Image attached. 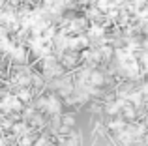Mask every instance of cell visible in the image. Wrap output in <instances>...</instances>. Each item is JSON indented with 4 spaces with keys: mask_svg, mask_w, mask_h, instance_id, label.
Segmentation results:
<instances>
[{
    "mask_svg": "<svg viewBox=\"0 0 148 146\" xmlns=\"http://www.w3.org/2000/svg\"><path fill=\"white\" fill-rule=\"evenodd\" d=\"M45 105H47L49 113H58V111H60V103H58V99H56V98H49V99H45Z\"/></svg>",
    "mask_w": 148,
    "mask_h": 146,
    "instance_id": "6da1fadb",
    "label": "cell"
},
{
    "mask_svg": "<svg viewBox=\"0 0 148 146\" xmlns=\"http://www.w3.org/2000/svg\"><path fill=\"white\" fill-rule=\"evenodd\" d=\"M88 77H90V83L94 84V86H99V84L103 83V75H101L99 71H92Z\"/></svg>",
    "mask_w": 148,
    "mask_h": 146,
    "instance_id": "7a4b0ae2",
    "label": "cell"
},
{
    "mask_svg": "<svg viewBox=\"0 0 148 146\" xmlns=\"http://www.w3.org/2000/svg\"><path fill=\"white\" fill-rule=\"evenodd\" d=\"M124 105V101H116V103H111V105L107 107V111H109V114H116L120 111V107Z\"/></svg>",
    "mask_w": 148,
    "mask_h": 146,
    "instance_id": "3957f363",
    "label": "cell"
},
{
    "mask_svg": "<svg viewBox=\"0 0 148 146\" xmlns=\"http://www.w3.org/2000/svg\"><path fill=\"white\" fill-rule=\"evenodd\" d=\"M109 128H111L112 131H122V129H124V122H122V120L111 122V124H109Z\"/></svg>",
    "mask_w": 148,
    "mask_h": 146,
    "instance_id": "277c9868",
    "label": "cell"
},
{
    "mask_svg": "<svg viewBox=\"0 0 148 146\" xmlns=\"http://www.w3.org/2000/svg\"><path fill=\"white\" fill-rule=\"evenodd\" d=\"M13 58H17L19 62H23V60H25V51H23L21 47L15 49V51H13Z\"/></svg>",
    "mask_w": 148,
    "mask_h": 146,
    "instance_id": "5b68a950",
    "label": "cell"
},
{
    "mask_svg": "<svg viewBox=\"0 0 148 146\" xmlns=\"http://www.w3.org/2000/svg\"><path fill=\"white\" fill-rule=\"evenodd\" d=\"M130 101H133L135 105H141V94H139V92H133V94H130Z\"/></svg>",
    "mask_w": 148,
    "mask_h": 146,
    "instance_id": "8992f818",
    "label": "cell"
},
{
    "mask_svg": "<svg viewBox=\"0 0 148 146\" xmlns=\"http://www.w3.org/2000/svg\"><path fill=\"white\" fill-rule=\"evenodd\" d=\"M88 34H90V36H103V28H99V26H92Z\"/></svg>",
    "mask_w": 148,
    "mask_h": 146,
    "instance_id": "52a82bcc",
    "label": "cell"
},
{
    "mask_svg": "<svg viewBox=\"0 0 148 146\" xmlns=\"http://www.w3.org/2000/svg\"><path fill=\"white\" fill-rule=\"evenodd\" d=\"M28 131V128H26L25 124H17L15 126V133H19V135H23V133H26Z\"/></svg>",
    "mask_w": 148,
    "mask_h": 146,
    "instance_id": "ba28073f",
    "label": "cell"
},
{
    "mask_svg": "<svg viewBox=\"0 0 148 146\" xmlns=\"http://www.w3.org/2000/svg\"><path fill=\"white\" fill-rule=\"evenodd\" d=\"M141 64L148 70V53H143V55H141Z\"/></svg>",
    "mask_w": 148,
    "mask_h": 146,
    "instance_id": "9c48e42d",
    "label": "cell"
},
{
    "mask_svg": "<svg viewBox=\"0 0 148 146\" xmlns=\"http://www.w3.org/2000/svg\"><path fill=\"white\" fill-rule=\"evenodd\" d=\"M19 98H21V99H26V101H28V99H30V92H28V90H23L21 94H19Z\"/></svg>",
    "mask_w": 148,
    "mask_h": 146,
    "instance_id": "30bf717a",
    "label": "cell"
},
{
    "mask_svg": "<svg viewBox=\"0 0 148 146\" xmlns=\"http://www.w3.org/2000/svg\"><path fill=\"white\" fill-rule=\"evenodd\" d=\"M32 144V139H30V137H25V139L21 141V146H30Z\"/></svg>",
    "mask_w": 148,
    "mask_h": 146,
    "instance_id": "8fae6325",
    "label": "cell"
},
{
    "mask_svg": "<svg viewBox=\"0 0 148 146\" xmlns=\"http://www.w3.org/2000/svg\"><path fill=\"white\" fill-rule=\"evenodd\" d=\"M64 124H66V126H69V124H73V118H69V116H66V118H64Z\"/></svg>",
    "mask_w": 148,
    "mask_h": 146,
    "instance_id": "7c38bea8",
    "label": "cell"
},
{
    "mask_svg": "<svg viewBox=\"0 0 148 146\" xmlns=\"http://www.w3.org/2000/svg\"><path fill=\"white\" fill-rule=\"evenodd\" d=\"M66 146H77V141H73V139H69V141H68V144H66Z\"/></svg>",
    "mask_w": 148,
    "mask_h": 146,
    "instance_id": "4fadbf2b",
    "label": "cell"
},
{
    "mask_svg": "<svg viewBox=\"0 0 148 146\" xmlns=\"http://www.w3.org/2000/svg\"><path fill=\"white\" fill-rule=\"evenodd\" d=\"M145 124H146V126H148V118H146V120H145Z\"/></svg>",
    "mask_w": 148,
    "mask_h": 146,
    "instance_id": "5bb4252c",
    "label": "cell"
}]
</instances>
